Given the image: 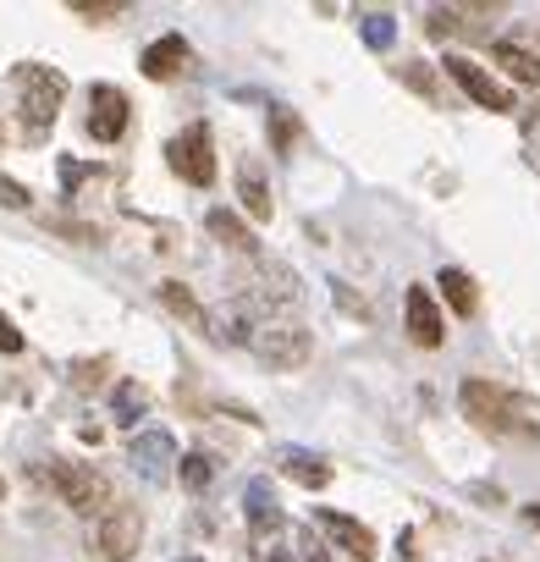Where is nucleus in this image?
Segmentation results:
<instances>
[{"label":"nucleus","instance_id":"nucleus-1","mask_svg":"<svg viewBox=\"0 0 540 562\" xmlns=\"http://www.w3.org/2000/svg\"><path fill=\"white\" fill-rule=\"evenodd\" d=\"M61 100H67V78H61L56 67H40V61L18 67V111H23V133H29V144H40V138L56 127Z\"/></svg>","mask_w":540,"mask_h":562},{"label":"nucleus","instance_id":"nucleus-2","mask_svg":"<svg viewBox=\"0 0 540 562\" xmlns=\"http://www.w3.org/2000/svg\"><path fill=\"white\" fill-rule=\"evenodd\" d=\"M458 408H463V419H474V425L491 430V436L535 430V425H529V408H524L513 392L491 386V381H463V386H458Z\"/></svg>","mask_w":540,"mask_h":562},{"label":"nucleus","instance_id":"nucleus-3","mask_svg":"<svg viewBox=\"0 0 540 562\" xmlns=\"http://www.w3.org/2000/svg\"><path fill=\"white\" fill-rule=\"evenodd\" d=\"M248 348H254V359H265L270 370H304L310 359H315V342H310V331L299 326V321H259V326H248V337H243Z\"/></svg>","mask_w":540,"mask_h":562},{"label":"nucleus","instance_id":"nucleus-4","mask_svg":"<svg viewBox=\"0 0 540 562\" xmlns=\"http://www.w3.org/2000/svg\"><path fill=\"white\" fill-rule=\"evenodd\" d=\"M45 474H50L56 496H61L72 513H83V518L111 513V480H105L100 469H89V463H67V458H50Z\"/></svg>","mask_w":540,"mask_h":562},{"label":"nucleus","instance_id":"nucleus-5","mask_svg":"<svg viewBox=\"0 0 540 562\" xmlns=\"http://www.w3.org/2000/svg\"><path fill=\"white\" fill-rule=\"evenodd\" d=\"M138 540H144V513H138V507H127V502H111V513H100V518H94L89 551H94L100 562H133Z\"/></svg>","mask_w":540,"mask_h":562},{"label":"nucleus","instance_id":"nucleus-6","mask_svg":"<svg viewBox=\"0 0 540 562\" xmlns=\"http://www.w3.org/2000/svg\"><path fill=\"white\" fill-rule=\"evenodd\" d=\"M166 160H171V171H177L182 182L210 188V182H215V138H210V127H204V122L182 127V133L166 144Z\"/></svg>","mask_w":540,"mask_h":562},{"label":"nucleus","instance_id":"nucleus-7","mask_svg":"<svg viewBox=\"0 0 540 562\" xmlns=\"http://www.w3.org/2000/svg\"><path fill=\"white\" fill-rule=\"evenodd\" d=\"M447 78L474 100V105H485V111H513V94H507V83H496L485 67H474L469 56H447Z\"/></svg>","mask_w":540,"mask_h":562},{"label":"nucleus","instance_id":"nucleus-8","mask_svg":"<svg viewBox=\"0 0 540 562\" xmlns=\"http://www.w3.org/2000/svg\"><path fill=\"white\" fill-rule=\"evenodd\" d=\"M127 94L122 89H111V83H94L89 89V138L94 144H116L122 133H127Z\"/></svg>","mask_w":540,"mask_h":562},{"label":"nucleus","instance_id":"nucleus-9","mask_svg":"<svg viewBox=\"0 0 540 562\" xmlns=\"http://www.w3.org/2000/svg\"><path fill=\"white\" fill-rule=\"evenodd\" d=\"M127 463H133L144 480H166V474L177 469V441H171L166 430H138V436L127 441Z\"/></svg>","mask_w":540,"mask_h":562},{"label":"nucleus","instance_id":"nucleus-10","mask_svg":"<svg viewBox=\"0 0 540 562\" xmlns=\"http://www.w3.org/2000/svg\"><path fill=\"white\" fill-rule=\"evenodd\" d=\"M315 524H320L348 557L375 562V529H370V524H359V518H348V513H337V507H315Z\"/></svg>","mask_w":540,"mask_h":562},{"label":"nucleus","instance_id":"nucleus-11","mask_svg":"<svg viewBox=\"0 0 540 562\" xmlns=\"http://www.w3.org/2000/svg\"><path fill=\"white\" fill-rule=\"evenodd\" d=\"M403 315H408V337H414L419 348H441V342H447V321H441V310H436L430 288H408Z\"/></svg>","mask_w":540,"mask_h":562},{"label":"nucleus","instance_id":"nucleus-12","mask_svg":"<svg viewBox=\"0 0 540 562\" xmlns=\"http://www.w3.org/2000/svg\"><path fill=\"white\" fill-rule=\"evenodd\" d=\"M277 469H282L288 480H299L304 491H326V485H331V463H326L320 452H304V447H282V452H277Z\"/></svg>","mask_w":540,"mask_h":562},{"label":"nucleus","instance_id":"nucleus-13","mask_svg":"<svg viewBox=\"0 0 540 562\" xmlns=\"http://www.w3.org/2000/svg\"><path fill=\"white\" fill-rule=\"evenodd\" d=\"M237 199H243V210L254 215V221H270V182H265V166L254 160V155H243L237 160Z\"/></svg>","mask_w":540,"mask_h":562},{"label":"nucleus","instance_id":"nucleus-14","mask_svg":"<svg viewBox=\"0 0 540 562\" xmlns=\"http://www.w3.org/2000/svg\"><path fill=\"white\" fill-rule=\"evenodd\" d=\"M144 78H155V83H166V78H177L182 67H188V40L182 34H160L149 50H144Z\"/></svg>","mask_w":540,"mask_h":562},{"label":"nucleus","instance_id":"nucleus-15","mask_svg":"<svg viewBox=\"0 0 540 562\" xmlns=\"http://www.w3.org/2000/svg\"><path fill=\"white\" fill-rule=\"evenodd\" d=\"M243 513H248V529H254V535L282 529V502H277V491H270V480H248V491H243Z\"/></svg>","mask_w":540,"mask_h":562},{"label":"nucleus","instance_id":"nucleus-16","mask_svg":"<svg viewBox=\"0 0 540 562\" xmlns=\"http://www.w3.org/2000/svg\"><path fill=\"white\" fill-rule=\"evenodd\" d=\"M436 288H441V299L452 304V315H474V310H480V293H474V276H469V270L441 265V270H436Z\"/></svg>","mask_w":540,"mask_h":562},{"label":"nucleus","instance_id":"nucleus-17","mask_svg":"<svg viewBox=\"0 0 540 562\" xmlns=\"http://www.w3.org/2000/svg\"><path fill=\"white\" fill-rule=\"evenodd\" d=\"M204 226H210V237H215V243H226L232 254H254V232H248V226H243V221H237L226 204L204 210Z\"/></svg>","mask_w":540,"mask_h":562},{"label":"nucleus","instance_id":"nucleus-18","mask_svg":"<svg viewBox=\"0 0 540 562\" xmlns=\"http://www.w3.org/2000/svg\"><path fill=\"white\" fill-rule=\"evenodd\" d=\"M491 61H496V67H507V78H518V83H540V56H535V50H524V45H513V40L491 45Z\"/></svg>","mask_w":540,"mask_h":562},{"label":"nucleus","instance_id":"nucleus-19","mask_svg":"<svg viewBox=\"0 0 540 562\" xmlns=\"http://www.w3.org/2000/svg\"><path fill=\"white\" fill-rule=\"evenodd\" d=\"M160 304L171 310V315H182V321H193V326H204L210 331V315H204V304L182 288V281H160Z\"/></svg>","mask_w":540,"mask_h":562},{"label":"nucleus","instance_id":"nucleus-20","mask_svg":"<svg viewBox=\"0 0 540 562\" xmlns=\"http://www.w3.org/2000/svg\"><path fill=\"white\" fill-rule=\"evenodd\" d=\"M144 408H149V392H144L138 381H122V386H116V397H111L116 425H138V419H144Z\"/></svg>","mask_w":540,"mask_h":562},{"label":"nucleus","instance_id":"nucleus-21","mask_svg":"<svg viewBox=\"0 0 540 562\" xmlns=\"http://www.w3.org/2000/svg\"><path fill=\"white\" fill-rule=\"evenodd\" d=\"M359 40H364L370 50H392V40H397V23H392L386 12H364V18H359Z\"/></svg>","mask_w":540,"mask_h":562},{"label":"nucleus","instance_id":"nucleus-22","mask_svg":"<svg viewBox=\"0 0 540 562\" xmlns=\"http://www.w3.org/2000/svg\"><path fill=\"white\" fill-rule=\"evenodd\" d=\"M397 78H403L414 94H425V100H441V89H436V72H430L425 61H403V67H397Z\"/></svg>","mask_w":540,"mask_h":562},{"label":"nucleus","instance_id":"nucleus-23","mask_svg":"<svg viewBox=\"0 0 540 562\" xmlns=\"http://www.w3.org/2000/svg\"><path fill=\"white\" fill-rule=\"evenodd\" d=\"M177 474H182V485H188V491H204L215 469H210V458H204V452H182V458H177Z\"/></svg>","mask_w":540,"mask_h":562},{"label":"nucleus","instance_id":"nucleus-24","mask_svg":"<svg viewBox=\"0 0 540 562\" xmlns=\"http://www.w3.org/2000/svg\"><path fill=\"white\" fill-rule=\"evenodd\" d=\"M270 138H277V149H293L299 138V116L288 105H270Z\"/></svg>","mask_w":540,"mask_h":562},{"label":"nucleus","instance_id":"nucleus-25","mask_svg":"<svg viewBox=\"0 0 540 562\" xmlns=\"http://www.w3.org/2000/svg\"><path fill=\"white\" fill-rule=\"evenodd\" d=\"M72 381H78L83 392L100 386V381H105V359H78V364H72Z\"/></svg>","mask_w":540,"mask_h":562},{"label":"nucleus","instance_id":"nucleus-26","mask_svg":"<svg viewBox=\"0 0 540 562\" xmlns=\"http://www.w3.org/2000/svg\"><path fill=\"white\" fill-rule=\"evenodd\" d=\"M72 12H78V18H122L127 7H122V0H78Z\"/></svg>","mask_w":540,"mask_h":562},{"label":"nucleus","instance_id":"nucleus-27","mask_svg":"<svg viewBox=\"0 0 540 562\" xmlns=\"http://www.w3.org/2000/svg\"><path fill=\"white\" fill-rule=\"evenodd\" d=\"M331 299H337V304H342V310H348V315H359V321H370V304H364V299H353V293H348V281H331Z\"/></svg>","mask_w":540,"mask_h":562},{"label":"nucleus","instance_id":"nucleus-28","mask_svg":"<svg viewBox=\"0 0 540 562\" xmlns=\"http://www.w3.org/2000/svg\"><path fill=\"white\" fill-rule=\"evenodd\" d=\"M0 204H7V210H29V188L12 182V177H0Z\"/></svg>","mask_w":540,"mask_h":562},{"label":"nucleus","instance_id":"nucleus-29","mask_svg":"<svg viewBox=\"0 0 540 562\" xmlns=\"http://www.w3.org/2000/svg\"><path fill=\"white\" fill-rule=\"evenodd\" d=\"M447 34H458V12H430V40H447Z\"/></svg>","mask_w":540,"mask_h":562},{"label":"nucleus","instance_id":"nucleus-30","mask_svg":"<svg viewBox=\"0 0 540 562\" xmlns=\"http://www.w3.org/2000/svg\"><path fill=\"white\" fill-rule=\"evenodd\" d=\"M56 171H61V188H67V193H72V188H78V182L89 177V166H83V160H72V155H67V160H61Z\"/></svg>","mask_w":540,"mask_h":562},{"label":"nucleus","instance_id":"nucleus-31","mask_svg":"<svg viewBox=\"0 0 540 562\" xmlns=\"http://www.w3.org/2000/svg\"><path fill=\"white\" fill-rule=\"evenodd\" d=\"M0 353H23V331L7 315H0Z\"/></svg>","mask_w":540,"mask_h":562},{"label":"nucleus","instance_id":"nucleus-32","mask_svg":"<svg viewBox=\"0 0 540 562\" xmlns=\"http://www.w3.org/2000/svg\"><path fill=\"white\" fill-rule=\"evenodd\" d=\"M304 562H331V551H326L315 535H304Z\"/></svg>","mask_w":540,"mask_h":562},{"label":"nucleus","instance_id":"nucleus-33","mask_svg":"<svg viewBox=\"0 0 540 562\" xmlns=\"http://www.w3.org/2000/svg\"><path fill=\"white\" fill-rule=\"evenodd\" d=\"M524 518H529V524L540 529V502H529V507H524Z\"/></svg>","mask_w":540,"mask_h":562},{"label":"nucleus","instance_id":"nucleus-34","mask_svg":"<svg viewBox=\"0 0 540 562\" xmlns=\"http://www.w3.org/2000/svg\"><path fill=\"white\" fill-rule=\"evenodd\" d=\"M0 496H7V480H0Z\"/></svg>","mask_w":540,"mask_h":562},{"label":"nucleus","instance_id":"nucleus-35","mask_svg":"<svg viewBox=\"0 0 540 562\" xmlns=\"http://www.w3.org/2000/svg\"><path fill=\"white\" fill-rule=\"evenodd\" d=\"M182 562H199V557H182Z\"/></svg>","mask_w":540,"mask_h":562}]
</instances>
